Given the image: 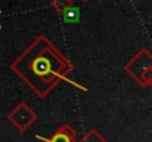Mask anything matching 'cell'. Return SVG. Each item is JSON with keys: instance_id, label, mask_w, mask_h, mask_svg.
<instances>
[{"instance_id": "6da1fadb", "label": "cell", "mask_w": 152, "mask_h": 142, "mask_svg": "<svg viewBox=\"0 0 152 142\" xmlns=\"http://www.w3.org/2000/svg\"><path fill=\"white\" fill-rule=\"evenodd\" d=\"M10 68L39 98H46L72 71L69 59L46 36H39Z\"/></svg>"}, {"instance_id": "7a4b0ae2", "label": "cell", "mask_w": 152, "mask_h": 142, "mask_svg": "<svg viewBox=\"0 0 152 142\" xmlns=\"http://www.w3.org/2000/svg\"><path fill=\"white\" fill-rule=\"evenodd\" d=\"M7 120L19 130L24 132L27 130L36 120H37V114L34 113V110L27 105L25 102H21L19 105H16L9 114H7Z\"/></svg>"}, {"instance_id": "ba28073f", "label": "cell", "mask_w": 152, "mask_h": 142, "mask_svg": "<svg viewBox=\"0 0 152 142\" xmlns=\"http://www.w3.org/2000/svg\"><path fill=\"white\" fill-rule=\"evenodd\" d=\"M81 1H89V0H81Z\"/></svg>"}, {"instance_id": "8992f818", "label": "cell", "mask_w": 152, "mask_h": 142, "mask_svg": "<svg viewBox=\"0 0 152 142\" xmlns=\"http://www.w3.org/2000/svg\"><path fill=\"white\" fill-rule=\"evenodd\" d=\"M77 142H78V141H77ZM80 142H108V141L102 136L98 130L92 129V130H89V132L86 133V136H84V138H83Z\"/></svg>"}, {"instance_id": "52a82bcc", "label": "cell", "mask_w": 152, "mask_h": 142, "mask_svg": "<svg viewBox=\"0 0 152 142\" xmlns=\"http://www.w3.org/2000/svg\"><path fill=\"white\" fill-rule=\"evenodd\" d=\"M71 4H74L72 0H52V7H53L55 12L59 13V15H61L66 7H69Z\"/></svg>"}, {"instance_id": "277c9868", "label": "cell", "mask_w": 152, "mask_h": 142, "mask_svg": "<svg viewBox=\"0 0 152 142\" xmlns=\"http://www.w3.org/2000/svg\"><path fill=\"white\" fill-rule=\"evenodd\" d=\"M37 139H42L43 142H77L75 130H74L69 124L61 126V127L53 133V136L49 138V139H43L42 136H37Z\"/></svg>"}, {"instance_id": "3957f363", "label": "cell", "mask_w": 152, "mask_h": 142, "mask_svg": "<svg viewBox=\"0 0 152 142\" xmlns=\"http://www.w3.org/2000/svg\"><path fill=\"white\" fill-rule=\"evenodd\" d=\"M152 67V53L146 49V47H142L126 65H124V70L126 73H129L136 82L139 80L140 74L146 70Z\"/></svg>"}, {"instance_id": "5b68a950", "label": "cell", "mask_w": 152, "mask_h": 142, "mask_svg": "<svg viewBox=\"0 0 152 142\" xmlns=\"http://www.w3.org/2000/svg\"><path fill=\"white\" fill-rule=\"evenodd\" d=\"M62 18L65 22H78L80 21V9L75 7L74 4H71L69 7H66L62 13Z\"/></svg>"}]
</instances>
